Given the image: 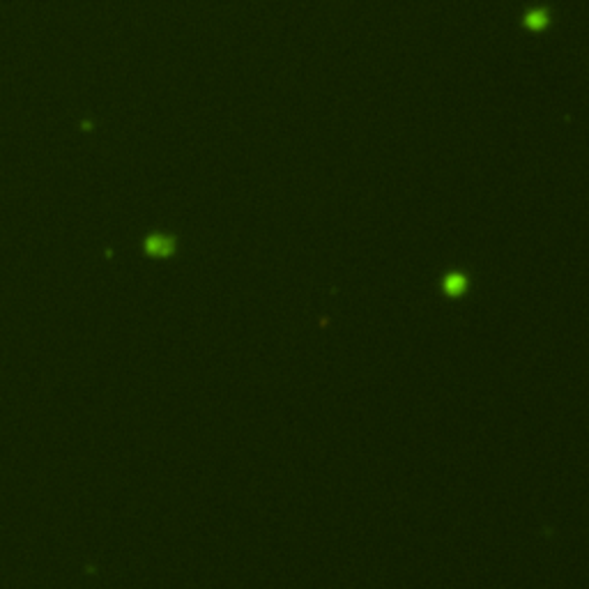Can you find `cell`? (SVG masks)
Instances as JSON below:
<instances>
[{
	"instance_id": "1",
	"label": "cell",
	"mask_w": 589,
	"mask_h": 589,
	"mask_svg": "<svg viewBox=\"0 0 589 589\" xmlns=\"http://www.w3.org/2000/svg\"><path fill=\"white\" fill-rule=\"evenodd\" d=\"M171 249H173V240H168V237H150V240H147V251H150V254L168 256Z\"/></svg>"
},
{
	"instance_id": "2",
	"label": "cell",
	"mask_w": 589,
	"mask_h": 589,
	"mask_svg": "<svg viewBox=\"0 0 589 589\" xmlns=\"http://www.w3.org/2000/svg\"><path fill=\"white\" fill-rule=\"evenodd\" d=\"M545 14L543 12H532V14H527V24L532 26V28H539V26H543L545 24Z\"/></svg>"
}]
</instances>
